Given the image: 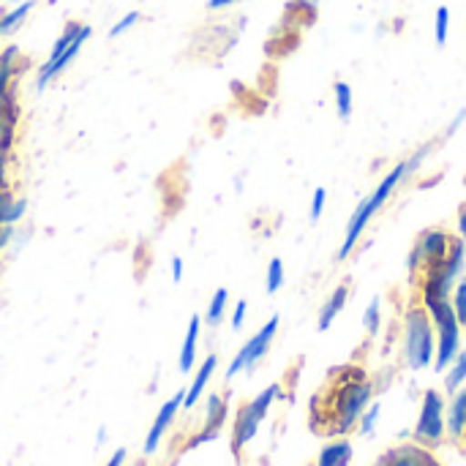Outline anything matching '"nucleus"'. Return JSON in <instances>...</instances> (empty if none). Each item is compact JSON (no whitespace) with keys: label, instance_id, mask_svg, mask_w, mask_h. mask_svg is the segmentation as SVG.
<instances>
[{"label":"nucleus","instance_id":"20e7f679","mask_svg":"<svg viewBox=\"0 0 466 466\" xmlns=\"http://www.w3.org/2000/svg\"><path fill=\"white\" fill-rule=\"evenodd\" d=\"M445 410H448L445 396L440 390H426L423 404H420V415L415 423V442L420 448H437L445 440V434H448Z\"/></svg>","mask_w":466,"mask_h":466},{"label":"nucleus","instance_id":"f8f14e48","mask_svg":"<svg viewBox=\"0 0 466 466\" xmlns=\"http://www.w3.org/2000/svg\"><path fill=\"white\" fill-rule=\"evenodd\" d=\"M218 369V355H208L202 363H199V369H197V377H194V382L188 385V390H186V399H183V410H191V407H197V401L202 399V393H205V388H208V382L213 380V371Z\"/></svg>","mask_w":466,"mask_h":466},{"label":"nucleus","instance_id":"c756f323","mask_svg":"<svg viewBox=\"0 0 466 466\" xmlns=\"http://www.w3.org/2000/svg\"><path fill=\"white\" fill-rule=\"evenodd\" d=\"M246 314H248V303H246V300H238V303H235V311H232V319H229L235 330H240V328H243Z\"/></svg>","mask_w":466,"mask_h":466},{"label":"nucleus","instance_id":"1a4fd4ad","mask_svg":"<svg viewBox=\"0 0 466 466\" xmlns=\"http://www.w3.org/2000/svg\"><path fill=\"white\" fill-rule=\"evenodd\" d=\"M90 33H93V30H90V25H82V30H79V35L74 38V44H71V46H68V49H66L60 57H55V60H46V63L41 66V71H38V79H35V87H38V90H44V87H46V85H49V82H52L57 74H63V71L68 68V63H71V60L79 55L82 44L90 38Z\"/></svg>","mask_w":466,"mask_h":466},{"label":"nucleus","instance_id":"cd10ccee","mask_svg":"<svg viewBox=\"0 0 466 466\" xmlns=\"http://www.w3.org/2000/svg\"><path fill=\"white\" fill-rule=\"evenodd\" d=\"M139 22V11H128V14H123L115 25H112V30H109V35L112 38H117V35H123L128 27H134Z\"/></svg>","mask_w":466,"mask_h":466},{"label":"nucleus","instance_id":"2f4dec72","mask_svg":"<svg viewBox=\"0 0 466 466\" xmlns=\"http://www.w3.org/2000/svg\"><path fill=\"white\" fill-rule=\"evenodd\" d=\"M0 188H8V153L0 150Z\"/></svg>","mask_w":466,"mask_h":466},{"label":"nucleus","instance_id":"f3484780","mask_svg":"<svg viewBox=\"0 0 466 466\" xmlns=\"http://www.w3.org/2000/svg\"><path fill=\"white\" fill-rule=\"evenodd\" d=\"M355 459L352 442L350 440H333L328 442L319 456H317V466H350Z\"/></svg>","mask_w":466,"mask_h":466},{"label":"nucleus","instance_id":"ddd939ff","mask_svg":"<svg viewBox=\"0 0 466 466\" xmlns=\"http://www.w3.org/2000/svg\"><path fill=\"white\" fill-rule=\"evenodd\" d=\"M259 426H262V420L248 410V404H243V407L238 410V418H235V429H232V448H235V451H243V448L257 437Z\"/></svg>","mask_w":466,"mask_h":466},{"label":"nucleus","instance_id":"f704fd0d","mask_svg":"<svg viewBox=\"0 0 466 466\" xmlns=\"http://www.w3.org/2000/svg\"><path fill=\"white\" fill-rule=\"evenodd\" d=\"M459 240H461V246H464V251H466V205L461 208V213H459Z\"/></svg>","mask_w":466,"mask_h":466},{"label":"nucleus","instance_id":"ea45409f","mask_svg":"<svg viewBox=\"0 0 466 466\" xmlns=\"http://www.w3.org/2000/svg\"><path fill=\"white\" fill-rule=\"evenodd\" d=\"M374 466H382V461H377V464H374Z\"/></svg>","mask_w":466,"mask_h":466},{"label":"nucleus","instance_id":"4c0bfd02","mask_svg":"<svg viewBox=\"0 0 466 466\" xmlns=\"http://www.w3.org/2000/svg\"><path fill=\"white\" fill-rule=\"evenodd\" d=\"M298 5H303V8H309L311 14H317V8H319V0H298Z\"/></svg>","mask_w":466,"mask_h":466},{"label":"nucleus","instance_id":"72a5a7b5","mask_svg":"<svg viewBox=\"0 0 466 466\" xmlns=\"http://www.w3.org/2000/svg\"><path fill=\"white\" fill-rule=\"evenodd\" d=\"M11 240H14V227H0V251L8 248Z\"/></svg>","mask_w":466,"mask_h":466},{"label":"nucleus","instance_id":"4468645a","mask_svg":"<svg viewBox=\"0 0 466 466\" xmlns=\"http://www.w3.org/2000/svg\"><path fill=\"white\" fill-rule=\"evenodd\" d=\"M347 300H350V287L347 284H339L333 292H330V298L325 300V306L319 309V319H317V328L325 333V330H330V325L339 319V314L344 311V306H347Z\"/></svg>","mask_w":466,"mask_h":466},{"label":"nucleus","instance_id":"b1692460","mask_svg":"<svg viewBox=\"0 0 466 466\" xmlns=\"http://www.w3.org/2000/svg\"><path fill=\"white\" fill-rule=\"evenodd\" d=\"M451 306H453V311H456V319H459V325L466 328V273L456 281V287H453V295H451Z\"/></svg>","mask_w":466,"mask_h":466},{"label":"nucleus","instance_id":"58836bf2","mask_svg":"<svg viewBox=\"0 0 466 466\" xmlns=\"http://www.w3.org/2000/svg\"><path fill=\"white\" fill-rule=\"evenodd\" d=\"M461 442H464V448H466V429H464V434H461Z\"/></svg>","mask_w":466,"mask_h":466},{"label":"nucleus","instance_id":"6e6552de","mask_svg":"<svg viewBox=\"0 0 466 466\" xmlns=\"http://www.w3.org/2000/svg\"><path fill=\"white\" fill-rule=\"evenodd\" d=\"M224 420H227V401H224V396H218V393L208 396V404H205V426H202V431L194 440H188L186 451H194V448L216 440L218 431H221V426H224Z\"/></svg>","mask_w":466,"mask_h":466},{"label":"nucleus","instance_id":"c9c22d12","mask_svg":"<svg viewBox=\"0 0 466 466\" xmlns=\"http://www.w3.org/2000/svg\"><path fill=\"white\" fill-rule=\"evenodd\" d=\"M235 3H240V0H208V8L210 11H221V8H229Z\"/></svg>","mask_w":466,"mask_h":466},{"label":"nucleus","instance_id":"aec40b11","mask_svg":"<svg viewBox=\"0 0 466 466\" xmlns=\"http://www.w3.org/2000/svg\"><path fill=\"white\" fill-rule=\"evenodd\" d=\"M466 385V350L459 352V358L448 366V371H445V393L448 396H453L459 388H464Z\"/></svg>","mask_w":466,"mask_h":466},{"label":"nucleus","instance_id":"f257e3e1","mask_svg":"<svg viewBox=\"0 0 466 466\" xmlns=\"http://www.w3.org/2000/svg\"><path fill=\"white\" fill-rule=\"evenodd\" d=\"M410 177V169H407V158L404 161H399L385 177H382V183L374 188V194L371 197H366L358 208H355V213H352V218H350V224H347V235H344V243H341V248H339V259L344 262L355 248H358V243H360V235L366 232V227L371 224V218L382 210V205L393 197V191L404 183Z\"/></svg>","mask_w":466,"mask_h":466},{"label":"nucleus","instance_id":"a211bd4d","mask_svg":"<svg viewBox=\"0 0 466 466\" xmlns=\"http://www.w3.org/2000/svg\"><path fill=\"white\" fill-rule=\"evenodd\" d=\"M27 213V202L14 197L11 188H0V227H16Z\"/></svg>","mask_w":466,"mask_h":466},{"label":"nucleus","instance_id":"4be33fe9","mask_svg":"<svg viewBox=\"0 0 466 466\" xmlns=\"http://www.w3.org/2000/svg\"><path fill=\"white\" fill-rule=\"evenodd\" d=\"M333 96H336V109H339V117H341V120H350V117H352V106H355L352 87H350L347 82H336V85H333Z\"/></svg>","mask_w":466,"mask_h":466},{"label":"nucleus","instance_id":"5701e85b","mask_svg":"<svg viewBox=\"0 0 466 466\" xmlns=\"http://www.w3.org/2000/svg\"><path fill=\"white\" fill-rule=\"evenodd\" d=\"M363 328L369 330V336H377L382 330V298L374 295L371 303L363 311Z\"/></svg>","mask_w":466,"mask_h":466},{"label":"nucleus","instance_id":"9b49d317","mask_svg":"<svg viewBox=\"0 0 466 466\" xmlns=\"http://www.w3.org/2000/svg\"><path fill=\"white\" fill-rule=\"evenodd\" d=\"M382 466H440L434 461V456L420 448V445H401L390 453H385V459H380Z\"/></svg>","mask_w":466,"mask_h":466},{"label":"nucleus","instance_id":"473e14b6","mask_svg":"<svg viewBox=\"0 0 466 466\" xmlns=\"http://www.w3.org/2000/svg\"><path fill=\"white\" fill-rule=\"evenodd\" d=\"M172 281H175V284L183 281V259H180V257L172 259Z\"/></svg>","mask_w":466,"mask_h":466},{"label":"nucleus","instance_id":"e433bc0d","mask_svg":"<svg viewBox=\"0 0 466 466\" xmlns=\"http://www.w3.org/2000/svg\"><path fill=\"white\" fill-rule=\"evenodd\" d=\"M126 464V448H117L115 453H112V459L106 461V466H123Z\"/></svg>","mask_w":466,"mask_h":466},{"label":"nucleus","instance_id":"393cba45","mask_svg":"<svg viewBox=\"0 0 466 466\" xmlns=\"http://www.w3.org/2000/svg\"><path fill=\"white\" fill-rule=\"evenodd\" d=\"M448 30H451V8L448 5H440L437 14H434V38H437V46H445L448 44Z\"/></svg>","mask_w":466,"mask_h":466},{"label":"nucleus","instance_id":"7c9ffc66","mask_svg":"<svg viewBox=\"0 0 466 466\" xmlns=\"http://www.w3.org/2000/svg\"><path fill=\"white\" fill-rule=\"evenodd\" d=\"M464 123H466V106H461V109L456 112V117L451 120V126L445 128V137H453V134H456V131H459Z\"/></svg>","mask_w":466,"mask_h":466},{"label":"nucleus","instance_id":"a878e982","mask_svg":"<svg viewBox=\"0 0 466 466\" xmlns=\"http://www.w3.org/2000/svg\"><path fill=\"white\" fill-rule=\"evenodd\" d=\"M284 287V262L276 257V259H270V265H268V295H276L279 289Z\"/></svg>","mask_w":466,"mask_h":466},{"label":"nucleus","instance_id":"0eeeda50","mask_svg":"<svg viewBox=\"0 0 466 466\" xmlns=\"http://www.w3.org/2000/svg\"><path fill=\"white\" fill-rule=\"evenodd\" d=\"M183 399H186V390H177L169 401H164V407L158 410V415H156V420H153V426H150V431H147V437H145V448H142L145 456H153V453L158 451L164 434L169 431V426L175 423L177 412L183 410Z\"/></svg>","mask_w":466,"mask_h":466},{"label":"nucleus","instance_id":"f03ea898","mask_svg":"<svg viewBox=\"0 0 466 466\" xmlns=\"http://www.w3.org/2000/svg\"><path fill=\"white\" fill-rule=\"evenodd\" d=\"M437 330L423 306H410L404 314V363L412 371H426L434 366Z\"/></svg>","mask_w":466,"mask_h":466},{"label":"nucleus","instance_id":"6ab92c4d","mask_svg":"<svg viewBox=\"0 0 466 466\" xmlns=\"http://www.w3.org/2000/svg\"><path fill=\"white\" fill-rule=\"evenodd\" d=\"M35 8V0H25V3H19V5H14L11 11H5L3 16H0V35H11L14 30H19L22 27V22L27 19V14Z\"/></svg>","mask_w":466,"mask_h":466},{"label":"nucleus","instance_id":"7ed1b4c3","mask_svg":"<svg viewBox=\"0 0 466 466\" xmlns=\"http://www.w3.org/2000/svg\"><path fill=\"white\" fill-rule=\"evenodd\" d=\"M374 399V388L366 380H355V382H344L336 393V404H333V434H350L363 412L369 410Z\"/></svg>","mask_w":466,"mask_h":466},{"label":"nucleus","instance_id":"bb28decb","mask_svg":"<svg viewBox=\"0 0 466 466\" xmlns=\"http://www.w3.org/2000/svg\"><path fill=\"white\" fill-rule=\"evenodd\" d=\"M380 415H382V404H377V401H371L369 404V410L363 412V418H360V434L363 437H371L374 434V429H377V420H380Z\"/></svg>","mask_w":466,"mask_h":466},{"label":"nucleus","instance_id":"c85d7f7f","mask_svg":"<svg viewBox=\"0 0 466 466\" xmlns=\"http://www.w3.org/2000/svg\"><path fill=\"white\" fill-rule=\"evenodd\" d=\"M325 202H328V191H325V188H317L314 197H311V221H319V218H322Z\"/></svg>","mask_w":466,"mask_h":466},{"label":"nucleus","instance_id":"9d476101","mask_svg":"<svg viewBox=\"0 0 466 466\" xmlns=\"http://www.w3.org/2000/svg\"><path fill=\"white\" fill-rule=\"evenodd\" d=\"M16 117H19V109H16V98H14V87L0 93V150H11L14 145V134H16Z\"/></svg>","mask_w":466,"mask_h":466},{"label":"nucleus","instance_id":"39448f33","mask_svg":"<svg viewBox=\"0 0 466 466\" xmlns=\"http://www.w3.org/2000/svg\"><path fill=\"white\" fill-rule=\"evenodd\" d=\"M451 246H453V235L445 232V229H426V232H420V238L415 240V246L410 251V259H407L410 273H418V270L426 273V270L440 268L448 259Z\"/></svg>","mask_w":466,"mask_h":466},{"label":"nucleus","instance_id":"dca6fc26","mask_svg":"<svg viewBox=\"0 0 466 466\" xmlns=\"http://www.w3.org/2000/svg\"><path fill=\"white\" fill-rule=\"evenodd\" d=\"M199 333H202V317L194 314V317L188 319L186 341H183V350H180V358H177L183 374H188V371L197 366V341H199Z\"/></svg>","mask_w":466,"mask_h":466},{"label":"nucleus","instance_id":"2eb2a0df","mask_svg":"<svg viewBox=\"0 0 466 466\" xmlns=\"http://www.w3.org/2000/svg\"><path fill=\"white\" fill-rule=\"evenodd\" d=\"M445 426L453 440H461L466 429V385L451 396V404L445 410Z\"/></svg>","mask_w":466,"mask_h":466},{"label":"nucleus","instance_id":"423d86ee","mask_svg":"<svg viewBox=\"0 0 466 466\" xmlns=\"http://www.w3.org/2000/svg\"><path fill=\"white\" fill-rule=\"evenodd\" d=\"M279 314H273L240 350H238V355L232 358V363H229V369H227V380H235L238 374H243V371H251L265 355H268V350H270V344H273V339H276V333H279Z\"/></svg>","mask_w":466,"mask_h":466},{"label":"nucleus","instance_id":"412c9836","mask_svg":"<svg viewBox=\"0 0 466 466\" xmlns=\"http://www.w3.org/2000/svg\"><path fill=\"white\" fill-rule=\"evenodd\" d=\"M227 306H229V292L221 287V289L213 292L210 306H208V314H205V319H208L210 328H218V325H221V319H224V314H227Z\"/></svg>","mask_w":466,"mask_h":466}]
</instances>
